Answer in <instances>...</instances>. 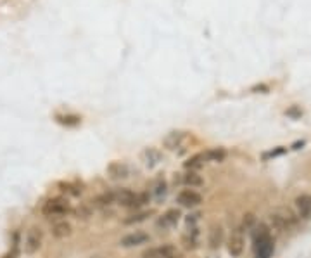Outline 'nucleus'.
I'll return each mask as SVG.
<instances>
[{"label": "nucleus", "mask_w": 311, "mask_h": 258, "mask_svg": "<svg viewBox=\"0 0 311 258\" xmlns=\"http://www.w3.org/2000/svg\"><path fill=\"white\" fill-rule=\"evenodd\" d=\"M182 182H184L189 189H196V187L204 186V179H202V175H199V171L187 170V174H184V177H182Z\"/></svg>", "instance_id": "nucleus-18"}, {"label": "nucleus", "mask_w": 311, "mask_h": 258, "mask_svg": "<svg viewBox=\"0 0 311 258\" xmlns=\"http://www.w3.org/2000/svg\"><path fill=\"white\" fill-rule=\"evenodd\" d=\"M180 212H178L177 208H171L168 210L165 215H163L161 218H159L158 222V227H163V229H170V227H175V225L178 224V220H180Z\"/></svg>", "instance_id": "nucleus-15"}, {"label": "nucleus", "mask_w": 311, "mask_h": 258, "mask_svg": "<svg viewBox=\"0 0 311 258\" xmlns=\"http://www.w3.org/2000/svg\"><path fill=\"white\" fill-rule=\"evenodd\" d=\"M71 232H73L71 224H68L66 220H59L52 225V236L56 239H64V237L71 236Z\"/></svg>", "instance_id": "nucleus-16"}, {"label": "nucleus", "mask_w": 311, "mask_h": 258, "mask_svg": "<svg viewBox=\"0 0 311 258\" xmlns=\"http://www.w3.org/2000/svg\"><path fill=\"white\" fill-rule=\"evenodd\" d=\"M42 241H44V234H42V230L37 227H31L28 232H26V237H25V253L26 255H35V253L42 248Z\"/></svg>", "instance_id": "nucleus-6"}, {"label": "nucleus", "mask_w": 311, "mask_h": 258, "mask_svg": "<svg viewBox=\"0 0 311 258\" xmlns=\"http://www.w3.org/2000/svg\"><path fill=\"white\" fill-rule=\"evenodd\" d=\"M149 241H150L149 234L143 232V230H135V232H130V234H126V236H123L119 244H121L123 248H135V246L145 244V243H149Z\"/></svg>", "instance_id": "nucleus-9"}, {"label": "nucleus", "mask_w": 311, "mask_h": 258, "mask_svg": "<svg viewBox=\"0 0 311 258\" xmlns=\"http://www.w3.org/2000/svg\"><path fill=\"white\" fill-rule=\"evenodd\" d=\"M107 174L112 181H123V179H128V175H130V168H128L126 163L112 161L107 166Z\"/></svg>", "instance_id": "nucleus-12"}, {"label": "nucleus", "mask_w": 311, "mask_h": 258, "mask_svg": "<svg viewBox=\"0 0 311 258\" xmlns=\"http://www.w3.org/2000/svg\"><path fill=\"white\" fill-rule=\"evenodd\" d=\"M302 146H304V140H301V142H295L292 149H299V147H302Z\"/></svg>", "instance_id": "nucleus-28"}, {"label": "nucleus", "mask_w": 311, "mask_h": 258, "mask_svg": "<svg viewBox=\"0 0 311 258\" xmlns=\"http://www.w3.org/2000/svg\"><path fill=\"white\" fill-rule=\"evenodd\" d=\"M140 158H142L143 165L147 168H154L163 161L161 151L156 149V147H145V149L142 151V154H140Z\"/></svg>", "instance_id": "nucleus-13"}, {"label": "nucleus", "mask_w": 311, "mask_h": 258, "mask_svg": "<svg viewBox=\"0 0 311 258\" xmlns=\"http://www.w3.org/2000/svg\"><path fill=\"white\" fill-rule=\"evenodd\" d=\"M73 208H71V203L68 201L66 198H50L47 199L44 203V206H42V213L45 215V217L52 218V217H64V215L71 213Z\"/></svg>", "instance_id": "nucleus-4"}, {"label": "nucleus", "mask_w": 311, "mask_h": 258, "mask_svg": "<svg viewBox=\"0 0 311 258\" xmlns=\"http://www.w3.org/2000/svg\"><path fill=\"white\" fill-rule=\"evenodd\" d=\"M223 239H225V232H223V227H221L220 224H213L211 227H209V232H208V244L211 249H220V246L223 244Z\"/></svg>", "instance_id": "nucleus-11"}, {"label": "nucleus", "mask_w": 311, "mask_h": 258, "mask_svg": "<svg viewBox=\"0 0 311 258\" xmlns=\"http://www.w3.org/2000/svg\"><path fill=\"white\" fill-rule=\"evenodd\" d=\"M182 243H184L185 249H196L199 246V232H197V227H189L187 234H184V237H182Z\"/></svg>", "instance_id": "nucleus-17"}, {"label": "nucleus", "mask_w": 311, "mask_h": 258, "mask_svg": "<svg viewBox=\"0 0 311 258\" xmlns=\"http://www.w3.org/2000/svg\"><path fill=\"white\" fill-rule=\"evenodd\" d=\"M166 193H168V184H166V181L163 177L156 179L154 186H152V191H150V194L158 199V201H161L163 198L166 196Z\"/></svg>", "instance_id": "nucleus-21"}, {"label": "nucleus", "mask_w": 311, "mask_h": 258, "mask_svg": "<svg viewBox=\"0 0 311 258\" xmlns=\"http://www.w3.org/2000/svg\"><path fill=\"white\" fill-rule=\"evenodd\" d=\"M177 248L173 244H159L142 251V258H177Z\"/></svg>", "instance_id": "nucleus-7"}, {"label": "nucleus", "mask_w": 311, "mask_h": 258, "mask_svg": "<svg viewBox=\"0 0 311 258\" xmlns=\"http://www.w3.org/2000/svg\"><path fill=\"white\" fill-rule=\"evenodd\" d=\"M270 222L271 229H275L277 232H287V230L294 229L297 224V217H294V213L289 208H280L270 213Z\"/></svg>", "instance_id": "nucleus-3"}, {"label": "nucleus", "mask_w": 311, "mask_h": 258, "mask_svg": "<svg viewBox=\"0 0 311 258\" xmlns=\"http://www.w3.org/2000/svg\"><path fill=\"white\" fill-rule=\"evenodd\" d=\"M57 122L66 127H76L80 123V116L76 115H57Z\"/></svg>", "instance_id": "nucleus-23"}, {"label": "nucleus", "mask_w": 311, "mask_h": 258, "mask_svg": "<svg viewBox=\"0 0 311 258\" xmlns=\"http://www.w3.org/2000/svg\"><path fill=\"white\" fill-rule=\"evenodd\" d=\"M252 249H254L256 258H271V255H273V236H271V229L266 224H259L254 227V232H252Z\"/></svg>", "instance_id": "nucleus-1"}, {"label": "nucleus", "mask_w": 311, "mask_h": 258, "mask_svg": "<svg viewBox=\"0 0 311 258\" xmlns=\"http://www.w3.org/2000/svg\"><path fill=\"white\" fill-rule=\"evenodd\" d=\"M185 139H187V132L173 130V132H170V134L165 137L163 144H165L166 149L175 151V149H177V147H180L182 144H184V140H185Z\"/></svg>", "instance_id": "nucleus-14"}, {"label": "nucleus", "mask_w": 311, "mask_h": 258, "mask_svg": "<svg viewBox=\"0 0 311 258\" xmlns=\"http://www.w3.org/2000/svg\"><path fill=\"white\" fill-rule=\"evenodd\" d=\"M204 163H206L204 152H199V154L190 156V158L184 163V166H185V170H189V171H199L201 168L204 166Z\"/></svg>", "instance_id": "nucleus-19"}, {"label": "nucleus", "mask_w": 311, "mask_h": 258, "mask_svg": "<svg viewBox=\"0 0 311 258\" xmlns=\"http://www.w3.org/2000/svg\"><path fill=\"white\" fill-rule=\"evenodd\" d=\"M285 151H287L285 147H277V149H273V151H270V152H264V154H263V158H264V159L277 158V156H282Z\"/></svg>", "instance_id": "nucleus-27"}, {"label": "nucleus", "mask_w": 311, "mask_h": 258, "mask_svg": "<svg viewBox=\"0 0 311 258\" xmlns=\"http://www.w3.org/2000/svg\"><path fill=\"white\" fill-rule=\"evenodd\" d=\"M92 212H93V205H90V203H81L76 210H73V213L76 215V218H81V220L90 217Z\"/></svg>", "instance_id": "nucleus-22"}, {"label": "nucleus", "mask_w": 311, "mask_h": 258, "mask_svg": "<svg viewBox=\"0 0 311 258\" xmlns=\"http://www.w3.org/2000/svg\"><path fill=\"white\" fill-rule=\"evenodd\" d=\"M295 212H297V218L301 220H308L311 218V196L309 194H301L295 198Z\"/></svg>", "instance_id": "nucleus-10"}, {"label": "nucleus", "mask_w": 311, "mask_h": 258, "mask_svg": "<svg viewBox=\"0 0 311 258\" xmlns=\"http://www.w3.org/2000/svg\"><path fill=\"white\" fill-rule=\"evenodd\" d=\"M112 194H114V203H118V205H121L123 208H140V206H143L145 203H149L150 199V194L147 193H133L131 189H116L112 191Z\"/></svg>", "instance_id": "nucleus-2"}, {"label": "nucleus", "mask_w": 311, "mask_h": 258, "mask_svg": "<svg viewBox=\"0 0 311 258\" xmlns=\"http://www.w3.org/2000/svg\"><path fill=\"white\" fill-rule=\"evenodd\" d=\"M147 217H149V212H138V213H135V215H130L128 218H124L123 222L126 225H130V224H137V222H143Z\"/></svg>", "instance_id": "nucleus-26"}, {"label": "nucleus", "mask_w": 311, "mask_h": 258, "mask_svg": "<svg viewBox=\"0 0 311 258\" xmlns=\"http://www.w3.org/2000/svg\"><path fill=\"white\" fill-rule=\"evenodd\" d=\"M112 203H114V194H112V191H111V193H104V194H100V196H97L93 205H97V206H111Z\"/></svg>", "instance_id": "nucleus-24"}, {"label": "nucleus", "mask_w": 311, "mask_h": 258, "mask_svg": "<svg viewBox=\"0 0 311 258\" xmlns=\"http://www.w3.org/2000/svg\"><path fill=\"white\" fill-rule=\"evenodd\" d=\"M177 201L180 203L182 206H185V208H196V206H199L202 203V196L196 189H189V187H187V189H182L180 193H178Z\"/></svg>", "instance_id": "nucleus-8"}, {"label": "nucleus", "mask_w": 311, "mask_h": 258, "mask_svg": "<svg viewBox=\"0 0 311 258\" xmlns=\"http://www.w3.org/2000/svg\"><path fill=\"white\" fill-rule=\"evenodd\" d=\"M242 230H251V229H254L256 227V217H254V213H246L244 215V218H242Z\"/></svg>", "instance_id": "nucleus-25"}, {"label": "nucleus", "mask_w": 311, "mask_h": 258, "mask_svg": "<svg viewBox=\"0 0 311 258\" xmlns=\"http://www.w3.org/2000/svg\"><path fill=\"white\" fill-rule=\"evenodd\" d=\"M244 248H246V236H244L242 227H235L232 230L230 237L227 241V249L228 255L232 258H239L244 253Z\"/></svg>", "instance_id": "nucleus-5"}, {"label": "nucleus", "mask_w": 311, "mask_h": 258, "mask_svg": "<svg viewBox=\"0 0 311 258\" xmlns=\"http://www.w3.org/2000/svg\"><path fill=\"white\" fill-rule=\"evenodd\" d=\"M206 161H213V163H221L227 158V151L223 147H213V149H208L204 152Z\"/></svg>", "instance_id": "nucleus-20"}]
</instances>
